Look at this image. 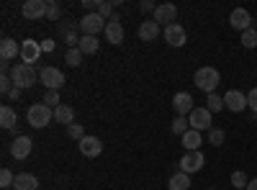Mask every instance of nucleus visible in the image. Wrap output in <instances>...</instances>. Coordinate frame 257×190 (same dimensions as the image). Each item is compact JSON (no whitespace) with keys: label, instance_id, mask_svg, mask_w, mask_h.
Segmentation results:
<instances>
[{"label":"nucleus","instance_id":"f257e3e1","mask_svg":"<svg viewBox=\"0 0 257 190\" xmlns=\"http://www.w3.org/2000/svg\"><path fill=\"white\" fill-rule=\"evenodd\" d=\"M219 82H221V75H219L216 67H201L196 75H193V85H196L198 90H203L206 95L216 93Z\"/></svg>","mask_w":257,"mask_h":190},{"label":"nucleus","instance_id":"f03ea898","mask_svg":"<svg viewBox=\"0 0 257 190\" xmlns=\"http://www.w3.org/2000/svg\"><path fill=\"white\" fill-rule=\"evenodd\" d=\"M11 80H13V85L21 88V90H29L36 85V70L31 65H24V62H18V65L11 70Z\"/></svg>","mask_w":257,"mask_h":190},{"label":"nucleus","instance_id":"7ed1b4c3","mask_svg":"<svg viewBox=\"0 0 257 190\" xmlns=\"http://www.w3.org/2000/svg\"><path fill=\"white\" fill-rule=\"evenodd\" d=\"M54 118V108H49L47 103H36L29 108V126L34 129H47Z\"/></svg>","mask_w":257,"mask_h":190},{"label":"nucleus","instance_id":"20e7f679","mask_svg":"<svg viewBox=\"0 0 257 190\" xmlns=\"http://www.w3.org/2000/svg\"><path fill=\"white\" fill-rule=\"evenodd\" d=\"M105 21L103 16H98V13H85L82 18H80V31H82V36H98V31H105Z\"/></svg>","mask_w":257,"mask_h":190},{"label":"nucleus","instance_id":"39448f33","mask_svg":"<svg viewBox=\"0 0 257 190\" xmlns=\"http://www.w3.org/2000/svg\"><path fill=\"white\" fill-rule=\"evenodd\" d=\"M39 82H44L47 90H62L64 85V72L57 67H41L39 70Z\"/></svg>","mask_w":257,"mask_h":190},{"label":"nucleus","instance_id":"423d86ee","mask_svg":"<svg viewBox=\"0 0 257 190\" xmlns=\"http://www.w3.org/2000/svg\"><path fill=\"white\" fill-rule=\"evenodd\" d=\"M188 123L193 131H211V111L208 108H193L190 116H188Z\"/></svg>","mask_w":257,"mask_h":190},{"label":"nucleus","instance_id":"0eeeda50","mask_svg":"<svg viewBox=\"0 0 257 190\" xmlns=\"http://www.w3.org/2000/svg\"><path fill=\"white\" fill-rule=\"evenodd\" d=\"M41 54H44L41 52V41H36V39H24L21 41V59H24V65L34 67V62H39Z\"/></svg>","mask_w":257,"mask_h":190},{"label":"nucleus","instance_id":"6e6552de","mask_svg":"<svg viewBox=\"0 0 257 190\" xmlns=\"http://www.w3.org/2000/svg\"><path fill=\"white\" fill-rule=\"evenodd\" d=\"M203 164H206L203 152H185V154H183V159H180V172L193 175V172L203 170Z\"/></svg>","mask_w":257,"mask_h":190},{"label":"nucleus","instance_id":"1a4fd4ad","mask_svg":"<svg viewBox=\"0 0 257 190\" xmlns=\"http://www.w3.org/2000/svg\"><path fill=\"white\" fill-rule=\"evenodd\" d=\"M224 108H229L231 113H242L247 108V93H242V90H226L224 93Z\"/></svg>","mask_w":257,"mask_h":190},{"label":"nucleus","instance_id":"9d476101","mask_svg":"<svg viewBox=\"0 0 257 190\" xmlns=\"http://www.w3.org/2000/svg\"><path fill=\"white\" fill-rule=\"evenodd\" d=\"M162 39L167 41L170 47H185L188 34H185V29H183L180 24H170V26H165V31H162Z\"/></svg>","mask_w":257,"mask_h":190},{"label":"nucleus","instance_id":"9b49d317","mask_svg":"<svg viewBox=\"0 0 257 190\" xmlns=\"http://www.w3.org/2000/svg\"><path fill=\"white\" fill-rule=\"evenodd\" d=\"M31 149H34L31 136H16V139L11 141V157H13V159H26V157L31 154Z\"/></svg>","mask_w":257,"mask_h":190},{"label":"nucleus","instance_id":"f8f14e48","mask_svg":"<svg viewBox=\"0 0 257 190\" xmlns=\"http://www.w3.org/2000/svg\"><path fill=\"white\" fill-rule=\"evenodd\" d=\"M21 13H24V18H29V21L47 18V0H26Z\"/></svg>","mask_w":257,"mask_h":190},{"label":"nucleus","instance_id":"ddd939ff","mask_svg":"<svg viewBox=\"0 0 257 190\" xmlns=\"http://www.w3.org/2000/svg\"><path fill=\"white\" fill-rule=\"evenodd\" d=\"M229 24H231V29H237V31L244 34L247 29H252V16H249L247 8H234L231 16H229Z\"/></svg>","mask_w":257,"mask_h":190},{"label":"nucleus","instance_id":"4468645a","mask_svg":"<svg viewBox=\"0 0 257 190\" xmlns=\"http://www.w3.org/2000/svg\"><path fill=\"white\" fill-rule=\"evenodd\" d=\"M175 18H178V8L173 3H162L155 8V21L160 26H170V24H175Z\"/></svg>","mask_w":257,"mask_h":190},{"label":"nucleus","instance_id":"2eb2a0df","mask_svg":"<svg viewBox=\"0 0 257 190\" xmlns=\"http://www.w3.org/2000/svg\"><path fill=\"white\" fill-rule=\"evenodd\" d=\"M77 146H80V154L82 157H98L103 152V144H100L98 136H85V139L77 141Z\"/></svg>","mask_w":257,"mask_h":190},{"label":"nucleus","instance_id":"dca6fc26","mask_svg":"<svg viewBox=\"0 0 257 190\" xmlns=\"http://www.w3.org/2000/svg\"><path fill=\"white\" fill-rule=\"evenodd\" d=\"M173 108H175V113L178 116H190V111L196 108L193 105V95L190 93H175V98H173Z\"/></svg>","mask_w":257,"mask_h":190},{"label":"nucleus","instance_id":"f3484780","mask_svg":"<svg viewBox=\"0 0 257 190\" xmlns=\"http://www.w3.org/2000/svg\"><path fill=\"white\" fill-rule=\"evenodd\" d=\"M105 41H111V44H121L123 41V26H121V21H118V16H113L108 24H105Z\"/></svg>","mask_w":257,"mask_h":190},{"label":"nucleus","instance_id":"a211bd4d","mask_svg":"<svg viewBox=\"0 0 257 190\" xmlns=\"http://www.w3.org/2000/svg\"><path fill=\"white\" fill-rule=\"evenodd\" d=\"M139 39L142 41H157L160 39V24L152 18V21H142L139 24Z\"/></svg>","mask_w":257,"mask_h":190},{"label":"nucleus","instance_id":"6ab92c4d","mask_svg":"<svg viewBox=\"0 0 257 190\" xmlns=\"http://www.w3.org/2000/svg\"><path fill=\"white\" fill-rule=\"evenodd\" d=\"M16 57H21V44H16L13 39H3L0 41V59L3 62H11V59H16Z\"/></svg>","mask_w":257,"mask_h":190},{"label":"nucleus","instance_id":"aec40b11","mask_svg":"<svg viewBox=\"0 0 257 190\" xmlns=\"http://www.w3.org/2000/svg\"><path fill=\"white\" fill-rule=\"evenodd\" d=\"M13 187H16V190H36V187H39V180H36V175H31V172H18Z\"/></svg>","mask_w":257,"mask_h":190},{"label":"nucleus","instance_id":"412c9836","mask_svg":"<svg viewBox=\"0 0 257 190\" xmlns=\"http://www.w3.org/2000/svg\"><path fill=\"white\" fill-rule=\"evenodd\" d=\"M183 139V146H185V152H201V144H203V136H201V131H188L185 136H180Z\"/></svg>","mask_w":257,"mask_h":190},{"label":"nucleus","instance_id":"4be33fe9","mask_svg":"<svg viewBox=\"0 0 257 190\" xmlns=\"http://www.w3.org/2000/svg\"><path fill=\"white\" fill-rule=\"evenodd\" d=\"M54 121L57 123H62V126H72L75 123V111L70 108V105H57V108H54Z\"/></svg>","mask_w":257,"mask_h":190},{"label":"nucleus","instance_id":"5701e85b","mask_svg":"<svg viewBox=\"0 0 257 190\" xmlns=\"http://www.w3.org/2000/svg\"><path fill=\"white\" fill-rule=\"evenodd\" d=\"M16 123H18V113L11 105H3V108H0V126L11 131V129H16Z\"/></svg>","mask_w":257,"mask_h":190},{"label":"nucleus","instance_id":"b1692460","mask_svg":"<svg viewBox=\"0 0 257 190\" xmlns=\"http://www.w3.org/2000/svg\"><path fill=\"white\" fill-rule=\"evenodd\" d=\"M98 47H100L98 36H80V41H77V49L82 54H98Z\"/></svg>","mask_w":257,"mask_h":190},{"label":"nucleus","instance_id":"393cba45","mask_svg":"<svg viewBox=\"0 0 257 190\" xmlns=\"http://www.w3.org/2000/svg\"><path fill=\"white\" fill-rule=\"evenodd\" d=\"M167 190H190V175L185 172H175L167 180Z\"/></svg>","mask_w":257,"mask_h":190},{"label":"nucleus","instance_id":"a878e982","mask_svg":"<svg viewBox=\"0 0 257 190\" xmlns=\"http://www.w3.org/2000/svg\"><path fill=\"white\" fill-rule=\"evenodd\" d=\"M170 129H173V134H175V136H185V134L190 131V123H188V116H178V118L173 121V126H170Z\"/></svg>","mask_w":257,"mask_h":190},{"label":"nucleus","instance_id":"bb28decb","mask_svg":"<svg viewBox=\"0 0 257 190\" xmlns=\"http://www.w3.org/2000/svg\"><path fill=\"white\" fill-rule=\"evenodd\" d=\"M64 62H67L70 67H80V65H82V52H80L77 47H70L67 54H64Z\"/></svg>","mask_w":257,"mask_h":190},{"label":"nucleus","instance_id":"cd10ccee","mask_svg":"<svg viewBox=\"0 0 257 190\" xmlns=\"http://www.w3.org/2000/svg\"><path fill=\"white\" fill-rule=\"evenodd\" d=\"M242 47L244 49H254L257 47V29H247L242 34Z\"/></svg>","mask_w":257,"mask_h":190},{"label":"nucleus","instance_id":"c85d7f7f","mask_svg":"<svg viewBox=\"0 0 257 190\" xmlns=\"http://www.w3.org/2000/svg\"><path fill=\"white\" fill-rule=\"evenodd\" d=\"M206 103H208V105H206V108H208L211 113H219V111L224 108V98H221V95H216V93H211Z\"/></svg>","mask_w":257,"mask_h":190},{"label":"nucleus","instance_id":"c756f323","mask_svg":"<svg viewBox=\"0 0 257 190\" xmlns=\"http://www.w3.org/2000/svg\"><path fill=\"white\" fill-rule=\"evenodd\" d=\"M224 139H226L224 129H211V131H208V144H211V146H221Z\"/></svg>","mask_w":257,"mask_h":190},{"label":"nucleus","instance_id":"7c9ffc66","mask_svg":"<svg viewBox=\"0 0 257 190\" xmlns=\"http://www.w3.org/2000/svg\"><path fill=\"white\" fill-rule=\"evenodd\" d=\"M59 16H62L59 3H57V0H47V18L49 21H59Z\"/></svg>","mask_w":257,"mask_h":190},{"label":"nucleus","instance_id":"2f4dec72","mask_svg":"<svg viewBox=\"0 0 257 190\" xmlns=\"http://www.w3.org/2000/svg\"><path fill=\"white\" fill-rule=\"evenodd\" d=\"M231 185H234V187H239V190H242V187L247 190L249 180H247V175H244V172H239V170H234V172H231Z\"/></svg>","mask_w":257,"mask_h":190},{"label":"nucleus","instance_id":"473e14b6","mask_svg":"<svg viewBox=\"0 0 257 190\" xmlns=\"http://www.w3.org/2000/svg\"><path fill=\"white\" fill-rule=\"evenodd\" d=\"M67 134L72 136V139H85V136H88V134H85V126L82 123H72V126H67Z\"/></svg>","mask_w":257,"mask_h":190},{"label":"nucleus","instance_id":"72a5a7b5","mask_svg":"<svg viewBox=\"0 0 257 190\" xmlns=\"http://www.w3.org/2000/svg\"><path fill=\"white\" fill-rule=\"evenodd\" d=\"M44 103L49 105V108H57V105H62V103H59V90H47V93H44Z\"/></svg>","mask_w":257,"mask_h":190},{"label":"nucleus","instance_id":"f704fd0d","mask_svg":"<svg viewBox=\"0 0 257 190\" xmlns=\"http://www.w3.org/2000/svg\"><path fill=\"white\" fill-rule=\"evenodd\" d=\"M11 90H13L11 75H0V93H3V95H11Z\"/></svg>","mask_w":257,"mask_h":190},{"label":"nucleus","instance_id":"c9c22d12","mask_svg":"<svg viewBox=\"0 0 257 190\" xmlns=\"http://www.w3.org/2000/svg\"><path fill=\"white\" fill-rule=\"evenodd\" d=\"M13 182H16V177H13L11 170H3V172H0V187H13Z\"/></svg>","mask_w":257,"mask_h":190},{"label":"nucleus","instance_id":"e433bc0d","mask_svg":"<svg viewBox=\"0 0 257 190\" xmlns=\"http://www.w3.org/2000/svg\"><path fill=\"white\" fill-rule=\"evenodd\" d=\"M98 16H103L105 21H111V18H113V6H111V3H100V6H98Z\"/></svg>","mask_w":257,"mask_h":190},{"label":"nucleus","instance_id":"4c0bfd02","mask_svg":"<svg viewBox=\"0 0 257 190\" xmlns=\"http://www.w3.org/2000/svg\"><path fill=\"white\" fill-rule=\"evenodd\" d=\"M247 108H252V113H257V88H252L247 93Z\"/></svg>","mask_w":257,"mask_h":190},{"label":"nucleus","instance_id":"58836bf2","mask_svg":"<svg viewBox=\"0 0 257 190\" xmlns=\"http://www.w3.org/2000/svg\"><path fill=\"white\" fill-rule=\"evenodd\" d=\"M139 8H142L144 13H155V8H157V6L152 3V0H142V3H139Z\"/></svg>","mask_w":257,"mask_h":190},{"label":"nucleus","instance_id":"ea45409f","mask_svg":"<svg viewBox=\"0 0 257 190\" xmlns=\"http://www.w3.org/2000/svg\"><path fill=\"white\" fill-rule=\"evenodd\" d=\"M41 52H54V39H44V41H41Z\"/></svg>","mask_w":257,"mask_h":190},{"label":"nucleus","instance_id":"a19ab883","mask_svg":"<svg viewBox=\"0 0 257 190\" xmlns=\"http://www.w3.org/2000/svg\"><path fill=\"white\" fill-rule=\"evenodd\" d=\"M21 93H24V90L13 85V90H11V95H8V98H11V100H18V98H21Z\"/></svg>","mask_w":257,"mask_h":190},{"label":"nucleus","instance_id":"79ce46f5","mask_svg":"<svg viewBox=\"0 0 257 190\" xmlns=\"http://www.w3.org/2000/svg\"><path fill=\"white\" fill-rule=\"evenodd\" d=\"M247 190H257V180H249V185H247Z\"/></svg>","mask_w":257,"mask_h":190}]
</instances>
